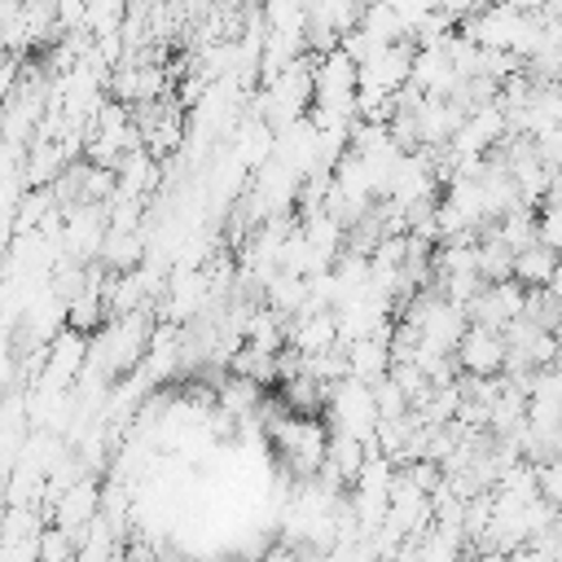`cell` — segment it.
<instances>
[{
    "instance_id": "obj_2",
    "label": "cell",
    "mask_w": 562,
    "mask_h": 562,
    "mask_svg": "<svg viewBox=\"0 0 562 562\" xmlns=\"http://www.w3.org/2000/svg\"><path fill=\"white\" fill-rule=\"evenodd\" d=\"M457 364H461V373H474V378L505 373V334L470 321L461 342H457Z\"/></svg>"
},
{
    "instance_id": "obj_6",
    "label": "cell",
    "mask_w": 562,
    "mask_h": 562,
    "mask_svg": "<svg viewBox=\"0 0 562 562\" xmlns=\"http://www.w3.org/2000/svg\"><path fill=\"white\" fill-rule=\"evenodd\" d=\"M40 562H75V536L57 522L40 531Z\"/></svg>"
},
{
    "instance_id": "obj_7",
    "label": "cell",
    "mask_w": 562,
    "mask_h": 562,
    "mask_svg": "<svg viewBox=\"0 0 562 562\" xmlns=\"http://www.w3.org/2000/svg\"><path fill=\"white\" fill-rule=\"evenodd\" d=\"M536 483H540V496L549 505H562V457L536 461Z\"/></svg>"
},
{
    "instance_id": "obj_4",
    "label": "cell",
    "mask_w": 562,
    "mask_h": 562,
    "mask_svg": "<svg viewBox=\"0 0 562 562\" xmlns=\"http://www.w3.org/2000/svg\"><path fill=\"white\" fill-rule=\"evenodd\" d=\"M558 250L553 246H544V241H536V246H527V250H518L514 255V281H522L527 290H536V285H549L553 281V272H558Z\"/></svg>"
},
{
    "instance_id": "obj_5",
    "label": "cell",
    "mask_w": 562,
    "mask_h": 562,
    "mask_svg": "<svg viewBox=\"0 0 562 562\" xmlns=\"http://www.w3.org/2000/svg\"><path fill=\"white\" fill-rule=\"evenodd\" d=\"M373 400H378V413H382V422H395V417H404L413 404H408V395L400 391V382L391 378V373H382L378 382H373Z\"/></svg>"
},
{
    "instance_id": "obj_3",
    "label": "cell",
    "mask_w": 562,
    "mask_h": 562,
    "mask_svg": "<svg viewBox=\"0 0 562 562\" xmlns=\"http://www.w3.org/2000/svg\"><path fill=\"white\" fill-rule=\"evenodd\" d=\"M97 514H101V487H97L92 479L70 483V487L57 492V501H53V522L66 527V531H79V527L92 522Z\"/></svg>"
},
{
    "instance_id": "obj_1",
    "label": "cell",
    "mask_w": 562,
    "mask_h": 562,
    "mask_svg": "<svg viewBox=\"0 0 562 562\" xmlns=\"http://www.w3.org/2000/svg\"><path fill=\"white\" fill-rule=\"evenodd\" d=\"M325 413H329L334 430H347V435H356V439H364V443H373L378 422H382L378 400H373V382H360V378H351V373L329 386Z\"/></svg>"
},
{
    "instance_id": "obj_8",
    "label": "cell",
    "mask_w": 562,
    "mask_h": 562,
    "mask_svg": "<svg viewBox=\"0 0 562 562\" xmlns=\"http://www.w3.org/2000/svg\"><path fill=\"white\" fill-rule=\"evenodd\" d=\"M540 241L562 255V206H553V202L540 206Z\"/></svg>"
}]
</instances>
